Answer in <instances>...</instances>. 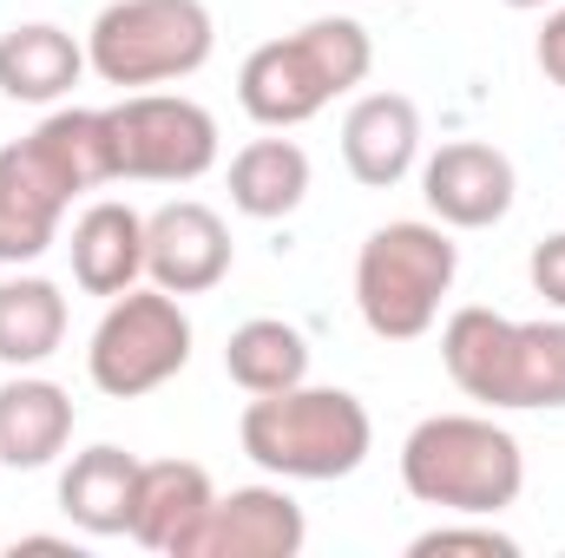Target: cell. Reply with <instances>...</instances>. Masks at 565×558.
I'll use <instances>...</instances> for the list:
<instances>
[{"instance_id":"7","label":"cell","mask_w":565,"mask_h":558,"mask_svg":"<svg viewBox=\"0 0 565 558\" xmlns=\"http://www.w3.org/2000/svg\"><path fill=\"white\" fill-rule=\"evenodd\" d=\"M211 46L217 20L204 0H113L86 33V66L119 93H145L191 79L211 60Z\"/></svg>"},{"instance_id":"17","label":"cell","mask_w":565,"mask_h":558,"mask_svg":"<svg viewBox=\"0 0 565 558\" xmlns=\"http://www.w3.org/2000/svg\"><path fill=\"white\" fill-rule=\"evenodd\" d=\"M73 440V395L46 375H13L0 388V466L40 473Z\"/></svg>"},{"instance_id":"10","label":"cell","mask_w":565,"mask_h":558,"mask_svg":"<svg viewBox=\"0 0 565 558\" xmlns=\"http://www.w3.org/2000/svg\"><path fill=\"white\" fill-rule=\"evenodd\" d=\"M237 264V244H231V224L198 204V197H171L145 217V277L171 296H204L231 277Z\"/></svg>"},{"instance_id":"9","label":"cell","mask_w":565,"mask_h":558,"mask_svg":"<svg viewBox=\"0 0 565 558\" xmlns=\"http://www.w3.org/2000/svg\"><path fill=\"white\" fill-rule=\"evenodd\" d=\"M113 178L139 184H191L217 164V119L184 93H126L106 106Z\"/></svg>"},{"instance_id":"12","label":"cell","mask_w":565,"mask_h":558,"mask_svg":"<svg viewBox=\"0 0 565 558\" xmlns=\"http://www.w3.org/2000/svg\"><path fill=\"white\" fill-rule=\"evenodd\" d=\"M302 539H309V519L282 486H237V493H217L211 519L191 539V558H296Z\"/></svg>"},{"instance_id":"22","label":"cell","mask_w":565,"mask_h":558,"mask_svg":"<svg viewBox=\"0 0 565 558\" xmlns=\"http://www.w3.org/2000/svg\"><path fill=\"white\" fill-rule=\"evenodd\" d=\"M440 552L520 558V539H507V533H493V526H434L422 539H408V558H440Z\"/></svg>"},{"instance_id":"18","label":"cell","mask_w":565,"mask_h":558,"mask_svg":"<svg viewBox=\"0 0 565 558\" xmlns=\"http://www.w3.org/2000/svg\"><path fill=\"white\" fill-rule=\"evenodd\" d=\"M79 73H86V46L66 26L26 20L0 33V93L13 106H53L79 86Z\"/></svg>"},{"instance_id":"15","label":"cell","mask_w":565,"mask_h":558,"mask_svg":"<svg viewBox=\"0 0 565 558\" xmlns=\"http://www.w3.org/2000/svg\"><path fill=\"white\" fill-rule=\"evenodd\" d=\"M139 453L99 440L86 453H73V466L60 473V513L93 533V539H119L132 533V500H139Z\"/></svg>"},{"instance_id":"21","label":"cell","mask_w":565,"mask_h":558,"mask_svg":"<svg viewBox=\"0 0 565 558\" xmlns=\"http://www.w3.org/2000/svg\"><path fill=\"white\" fill-rule=\"evenodd\" d=\"M66 342V296L46 277H7L0 282V362L7 368H40Z\"/></svg>"},{"instance_id":"25","label":"cell","mask_w":565,"mask_h":558,"mask_svg":"<svg viewBox=\"0 0 565 558\" xmlns=\"http://www.w3.org/2000/svg\"><path fill=\"white\" fill-rule=\"evenodd\" d=\"M500 7H520V13H533V7H553V0H500Z\"/></svg>"},{"instance_id":"24","label":"cell","mask_w":565,"mask_h":558,"mask_svg":"<svg viewBox=\"0 0 565 558\" xmlns=\"http://www.w3.org/2000/svg\"><path fill=\"white\" fill-rule=\"evenodd\" d=\"M533 60H540V73L565 86V7L559 13H546V26H540V46H533Z\"/></svg>"},{"instance_id":"20","label":"cell","mask_w":565,"mask_h":558,"mask_svg":"<svg viewBox=\"0 0 565 558\" xmlns=\"http://www.w3.org/2000/svg\"><path fill=\"white\" fill-rule=\"evenodd\" d=\"M224 375L244 395H282L296 382H309V342L302 329H289L282 315H250L244 329H231L224 342Z\"/></svg>"},{"instance_id":"19","label":"cell","mask_w":565,"mask_h":558,"mask_svg":"<svg viewBox=\"0 0 565 558\" xmlns=\"http://www.w3.org/2000/svg\"><path fill=\"white\" fill-rule=\"evenodd\" d=\"M309 197V151L296 139H250L231 158V204L257 224H277Z\"/></svg>"},{"instance_id":"1","label":"cell","mask_w":565,"mask_h":558,"mask_svg":"<svg viewBox=\"0 0 565 558\" xmlns=\"http://www.w3.org/2000/svg\"><path fill=\"white\" fill-rule=\"evenodd\" d=\"M99 184H113L106 112L60 106L26 139L0 144V264H40L60 244L73 197Z\"/></svg>"},{"instance_id":"14","label":"cell","mask_w":565,"mask_h":558,"mask_svg":"<svg viewBox=\"0 0 565 558\" xmlns=\"http://www.w3.org/2000/svg\"><path fill=\"white\" fill-rule=\"evenodd\" d=\"M422 158V112L408 93H362L342 119V164L355 184L388 191Z\"/></svg>"},{"instance_id":"5","label":"cell","mask_w":565,"mask_h":558,"mask_svg":"<svg viewBox=\"0 0 565 558\" xmlns=\"http://www.w3.org/2000/svg\"><path fill=\"white\" fill-rule=\"evenodd\" d=\"M237 440L277 480H349L375 447V420L349 388L296 382L282 395H250Z\"/></svg>"},{"instance_id":"3","label":"cell","mask_w":565,"mask_h":558,"mask_svg":"<svg viewBox=\"0 0 565 558\" xmlns=\"http://www.w3.org/2000/svg\"><path fill=\"white\" fill-rule=\"evenodd\" d=\"M454 388L480 408H565V315L513 322L500 309H454L440 329Z\"/></svg>"},{"instance_id":"11","label":"cell","mask_w":565,"mask_h":558,"mask_svg":"<svg viewBox=\"0 0 565 558\" xmlns=\"http://www.w3.org/2000/svg\"><path fill=\"white\" fill-rule=\"evenodd\" d=\"M422 197L447 230H493L520 197V171L500 144L454 139L422 164Z\"/></svg>"},{"instance_id":"23","label":"cell","mask_w":565,"mask_h":558,"mask_svg":"<svg viewBox=\"0 0 565 558\" xmlns=\"http://www.w3.org/2000/svg\"><path fill=\"white\" fill-rule=\"evenodd\" d=\"M526 277H533V289H540V296L565 315V230H559V237H546V244H533Z\"/></svg>"},{"instance_id":"6","label":"cell","mask_w":565,"mask_h":558,"mask_svg":"<svg viewBox=\"0 0 565 558\" xmlns=\"http://www.w3.org/2000/svg\"><path fill=\"white\" fill-rule=\"evenodd\" d=\"M460 277V244L447 237V224H382L369 230V244L355 250V309L369 322V335L382 342H422L440 322V302Z\"/></svg>"},{"instance_id":"8","label":"cell","mask_w":565,"mask_h":558,"mask_svg":"<svg viewBox=\"0 0 565 558\" xmlns=\"http://www.w3.org/2000/svg\"><path fill=\"white\" fill-rule=\"evenodd\" d=\"M184 362H191V315L158 282L151 289L132 282L126 296H113L86 348V375L113 401H139L151 388H164L171 375H184Z\"/></svg>"},{"instance_id":"4","label":"cell","mask_w":565,"mask_h":558,"mask_svg":"<svg viewBox=\"0 0 565 558\" xmlns=\"http://www.w3.org/2000/svg\"><path fill=\"white\" fill-rule=\"evenodd\" d=\"M402 486L434 513L493 519L526 493V453L487 415H427L402 440Z\"/></svg>"},{"instance_id":"16","label":"cell","mask_w":565,"mask_h":558,"mask_svg":"<svg viewBox=\"0 0 565 558\" xmlns=\"http://www.w3.org/2000/svg\"><path fill=\"white\" fill-rule=\"evenodd\" d=\"M66 250H73V282L86 296L113 302V296H126L145 277V217L132 204H119V197H99V204L79 211Z\"/></svg>"},{"instance_id":"13","label":"cell","mask_w":565,"mask_h":558,"mask_svg":"<svg viewBox=\"0 0 565 558\" xmlns=\"http://www.w3.org/2000/svg\"><path fill=\"white\" fill-rule=\"evenodd\" d=\"M211 506H217V486H211V473L198 460H145L126 539H139L145 552L191 558V539L211 519Z\"/></svg>"},{"instance_id":"2","label":"cell","mask_w":565,"mask_h":558,"mask_svg":"<svg viewBox=\"0 0 565 558\" xmlns=\"http://www.w3.org/2000/svg\"><path fill=\"white\" fill-rule=\"evenodd\" d=\"M375 66V40L362 20L349 13H322L282 40H264L244 73H237V106L264 126V132H289L302 119H316L329 99L355 93Z\"/></svg>"}]
</instances>
